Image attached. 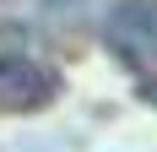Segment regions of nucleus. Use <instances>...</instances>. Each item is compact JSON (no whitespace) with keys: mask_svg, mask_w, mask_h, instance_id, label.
I'll use <instances>...</instances> for the list:
<instances>
[{"mask_svg":"<svg viewBox=\"0 0 157 152\" xmlns=\"http://www.w3.org/2000/svg\"><path fill=\"white\" fill-rule=\"evenodd\" d=\"M60 98V71L27 54H0V114H38Z\"/></svg>","mask_w":157,"mask_h":152,"instance_id":"f257e3e1","label":"nucleus"},{"mask_svg":"<svg viewBox=\"0 0 157 152\" xmlns=\"http://www.w3.org/2000/svg\"><path fill=\"white\" fill-rule=\"evenodd\" d=\"M109 49L125 65H152L157 60V0H119L109 11Z\"/></svg>","mask_w":157,"mask_h":152,"instance_id":"f03ea898","label":"nucleus"},{"mask_svg":"<svg viewBox=\"0 0 157 152\" xmlns=\"http://www.w3.org/2000/svg\"><path fill=\"white\" fill-rule=\"evenodd\" d=\"M141 98H146V103L157 109V82H146V87H141Z\"/></svg>","mask_w":157,"mask_h":152,"instance_id":"7ed1b4c3","label":"nucleus"}]
</instances>
